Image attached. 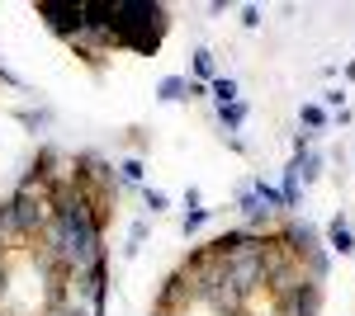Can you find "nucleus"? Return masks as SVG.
<instances>
[{
	"mask_svg": "<svg viewBox=\"0 0 355 316\" xmlns=\"http://www.w3.org/2000/svg\"><path fill=\"white\" fill-rule=\"evenodd\" d=\"M331 250H341V255H346V250H355V236H351V227H346V217H336V222H331Z\"/></svg>",
	"mask_w": 355,
	"mask_h": 316,
	"instance_id": "nucleus-5",
	"label": "nucleus"
},
{
	"mask_svg": "<svg viewBox=\"0 0 355 316\" xmlns=\"http://www.w3.org/2000/svg\"><path fill=\"white\" fill-rule=\"evenodd\" d=\"M166 28H171L166 5H152V0H119L114 5V48H133V53L152 57L162 48Z\"/></svg>",
	"mask_w": 355,
	"mask_h": 316,
	"instance_id": "nucleus-1",
	"label": "nucleus"
},
{
	"mask_svg": "<svg viewBox=\"0 0 355 316\" xmlns=\"http://www.w3.org/2000/svg\"><path fill=\"white\" fill-rule=\"evenodd\" d=\"M194 71H199V85L204 80L214 85V53H194Z\"/></svg>",
	"mask_w": 355,
	"mask_h": 316,
	"instance_id": "nucleus-8",
	"label": "nucleus"
},
{
	"mask_svg": "<svg viewBox=\"0 0 355 316\" xmlns=\"http://www.w3.org/2000/svg\"><path fill=\"white\" fill-rule=\"evenodd\" d=\"M157 95L171 100V104H175V100H190V80H185V76H166L162 85H157Z\"/></svg>",
	"mask_w": 355,
	"mask_h": 316,
	"instance_id": "nucleus-3",
	"label": "nucleus"
},
{
	"mask_svg": "<svg viewBox=\"0 0 355 316\" xmlns=\"http://www.w3.org/2000/svg\"><path fill=\"white\" fill-rule=\"evenodd\" d=\"M218 113H223V128H242L246 104H227V109H218Z\"/></svg>",
	"mask_w": 355,
	"mask_h": 316,
	"instance_id": "nucleus-9",
	"label": "nucleus"
},
{
	"mask_svg": "<svg viewBox=\"0 0 355 316\" xmlns=\"http://www.w3.org/2000/svg\"><path fill=\"white\" fill-rule=\"evenodd\" d=\"M214 100H218V109H227V104H237V80L232 76H214Z\"/></svg>",
	"mask_w": 355,
	"mask_h": 316,
	"instance_id": "nucleus-4",
	"label": "nucleus"
},
{
	"mask_svg": "<svg viewBox=\"0 0 355 316\" xmlns=\"http://www.w3.org/2000/svg\"><path fill=\"white\" fill-rule=\"evenodd\" d=\"M303 123H308V128H322V123H327V109L322 104H303Z\"/></svg>",
	"mask_w": 355,
	"mask_h": 316,
	"instance_id": "nucleus-10",
	"label": "nucleus"
},
{
	"mask_svg": "<svg viewBox=\"0 0 355 316\" xmlns=\"http://www.w3.org/2000/svg\"><path fill=\"white\" fill-rule=\"evenodd\" d=\"M123 180H142V165L137 160H123Z\"/></svg>",
	"mask_w": 355,
	"mask_h": 316,
	"instance_id": "nucleus-14",
	"label": "nucleus"
},
{
	"mask_svg": "<svg viewBox=\"0 0 355 316\" xmlns=\"http://www.w3.org/2000/svg\"><path fill=\"white\" fill-rule=\"evenodd\" d=\"M38 19H48V28H53L57 38L71 43L85 28V5L81 0H43V5H38Z\"/></svg>",
	"mask_w": 355,
	"mask_h": 316,
	"instance_id": "nucleus-2",
	"label": "nucleus"
},
{
	"mask_svg": "<svg viewBox=\"0 0 355 316\" xmlns=\"http://www.w3.org/2000/svg\"><path fill=\"white\" fill-rule=\"evenodd\" d=\"M242 24H246V28L261 24V10H256V5H246V10H242Z\"/></svg>",
	"mask_w": 355,
	"mask_h": 316,
	"instance_id": "nucleus-11",
	"label": "nucleus"
},
{
	"mask_svg": "<svg viewBox=\"0 0 355 316\" xmlns=\"http://www.w3.org/2000/svg\"><path fill=\"white\" fill-rule=\"evenodd\" d=\"M204 217H209V212H204V208H194L190 217H185V232H194V227H204Z\"/></svg>",
	"mask_w": 355,
	"mask_h": 316,
	"instance_id": "nucleus-13",
	"label": "nucleus"
},
{
	"mask_svg": "<svg viewBox=\"0 0 355 316\" xmlns=\"http://www.w3.org/2000/svg\"><path fill=\"white\" fill-rule=\"evenodd\" d=\"M147 208H152V212H162V208H166V194H157V189H147Z\"/></svg>",
	"mask_w": 355,
	"mask_h": 316,
	"instance_id": "nucleus-12",
	"label": "nucleus"
},
{
	"mask_svg": "<svg viewBox=\"0 0 355 316\" xmlns=\"http://www.w3.org/2000/svg\"><path fill=\"white\" fill-rule=\"evenodd\" d=\"M242 212H246V222H261V217H270V208H266V203H261L251 189L242 194Z\"/></svg>",
	"mask_w": 355,
	"mask_h": 316,
	"instance_id": "nucleus-7",
	"label": "nucleus"
},
{
	"mask_svg": "<svg viewBox=\"0 0 355 316\" xmlns=\"http://www.w3.org/2000/svg\"><path fill=\"white\" fill-rule=\"evenodd\" d=\"M251 194H256V198H261V203H266V208H284V194H279V189L275 185H266V180H256V185H251Z\"/></svg>",
	"mask_w": 355,
	"mask_h": 316,
	"instance_id": "nucleus-6",
	"label": "nucleus"
}]
</instances>
